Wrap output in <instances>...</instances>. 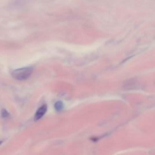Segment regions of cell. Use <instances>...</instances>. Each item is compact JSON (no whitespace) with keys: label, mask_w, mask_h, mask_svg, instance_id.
Returning a JSON list of instances; mask_svg holds the SVG:
<instances>
[{"label":"cell","mask_w":155,"mask_h":155,"mask_svg":"<svg viewBox=\"0 0 155 155\" xmlns=\"http://www.w3.org/2000/svg\"><path fill=\"white\" fill-rule=\"evenodd\" d=\"M1 114H2V117L3 118H8L9 116V114L8 112L5 109H3L1 112Z\"/></svg>","instance_id":"cell-4"},{"label":"cell","mask_w":155,"mask_h":155,"mask_svg":"<svg viewBox=\"0 0 155 155\" xmlns=\"http://www.w3.org/2000/svg\"><path fill=\"white\" fill-rule=\"evenodd\" d=\"M54 108L57 112H61L64 109V104L62 101H57L54 104Z\"/></svg>","instance_id":"cell-3"},{"label":"cell","mask_w":155,"mask_h":155,"mask_svg":"<svg viewBox=\"0 0 155 155\" xmlns=\"http://www.w3.org/2000/svg\"><path fill=\"white\" fill-rule=\"evenodd\" d=\"M1 143H2V141H0V145L1 144Z\"/></svg>","instance_id":"cell-5"},{"label":"cell","mask_w":155,"mask_h":155,"mask_svg":"<svg viewBox=\"0 0 155 155\" xmlns=\"http://www.w3.org/2000/svg\"><path fill=\"white\" fill-rule=\"evenodd\" d=\"M33 72L31 67H25L15 69L12 72V77L18 81H24L28 79Z\"/></svg>","instance_id":"cell-1"},{"label":"cell","mask_w":155,"mask_h":155,"mask_svg":"<svg viewBox=\"0 0 155 155\" xmlns=\"http://www.w3.org/2000/svg\"><path fill=\"white\" fill-rule=\"evenodd\" d=\"M47 110H48V106L46 104H43L41 107H39L35 114L34 120L37 121L43 118V116L47 112Z\"/></svg>","instance_id":"cell-2"}]
</instances>
